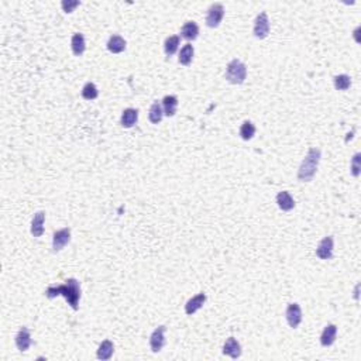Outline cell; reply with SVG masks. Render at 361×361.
I'll list each match as a JSON object with an SVG mask.
<instances>
[{
  "label": "cell",
  "mask_w": 361,
  "mask_h": 361,
  "mask_svg": "<svg viewBox=\"0 0 361 361\" xmlns=\"http://www.w3.org/2000/svg\"><path fill=\"white\" fill-rule=\"evenodd\" d=\"M16 346L20 351H27L30 346H31V334L28 332L27 327H21L18 330V333L16 334Z\"/></svg>",
  "instance_id": "7c38bea8"
},
{
  "label": "cell",
  "mask_w": 361,
  "mask_h": 361,
  "mask_svg": "<svg viewBox=\"0 0 361 361\" xmlns=\"http://www.w3.org/2000/svg\"><path fill=\"white\" fill-rule=\"evenodd\" d=\"M205 302H206V295H205L203 292L198 293L196 296L191 298V299L186 302V305H185V313L189 315V316H192L194 313H196L202 306L205 305Z\"/></svg>",
  "instance_id": "30bf717a"
},
{
  "label": "cell",
  "mask_w": 361,
  "mask_h": 361,
  "mask_svg": "<svg viewBox=\"0 0 361 361\" xmlns=\"http://www.w3.org/2000/svg\"><path fill=\"white\" fill-rule=\"evenodd\" d=\"M336 336H337V326L336 325H327L320 336V344L323 347H329L336 342Z\"/></svg>",
  "instance_id": "4fadbf2b"
},
{
  "label": "cell",
  "mask_w": 361,
  "mask_h": 361,
  "mask_svg": "<svg viewBox=\"0 0 361 361\" xmlns=\"http://www.w3.org/2000/svg\"><path fill=\"white\" fill-rule=\"evenodd\" d=\"M255 38L264 40L270 34V18L265 12H261L254 20V30H253Z\"/></svg>",
  "instance_id": "277c9868"
},
{
  "label": "cell",
  "mask_w": 361,
  "mask_h": 361,
  "mask_svg": "<svg viewBox=\"0 0 361 361\" xmlns=\"http://www.w3.org/2000/svg\"><path fill=\"white\" fill-rule=\"evenodd\" d=\"M194 54H195L194 45H191V44H185V45L180 48V56H178V61H180V65H185V67L191 65L192 59H194Z\"/></svg>",
  "instance_id": "7402d4cb"
},
{
  "label": "cell",
  "mask_w": 361,
  "mask_h": 361,
  "mask_svg": "<svg viewBox=\"0 0 361 361\" xmlns=\"http://www.w3.org/2000/svg\"><path fill=\"white\" fill-rule=\"evenodd\" d=\"M254 134H255V126L253 125L251 122H249V120H246L240 127V137L246 140V141H249V140L254 137Z\"/></svg>",
  "instance_id": "d4e9b609"
},
{
  "label": "cell",
  "mask_w": 361,
  "mask_h": 361,
  "mask_svg": "<svg viewBox=\"0 0 361 361\" xmlns=\"http://www.w3.org/2000/svg\"><path fill=\"white\" fill-rule=\"evenodd\" d=\"M350 86H351V78L348 75L342 73L334 76V88L337 90H347Z\"/></svg>",
  "instance_id": "484cf974"
},
{
  "label": "cell",
  "mask_w": 361,
  "mask_h": 361,
  "mask_svg": "<svg viewBox=\"0 0 361 361\" xmlns=\"http://www.w3.org/2000/svg\"><path fill=\"white\" fill-rule=\"evenodd\" d=\"M277 203L278 208L281 209L282 212H289L295 208V200L291 196V194L288 191H282L277 195Z\"/></svg>",
  "instance_id": "e0dca14e"
},
{
  "label": "cell",
  "mask_w": 361,
  "mask_h": 361,
  "mask_svg": "<svg viewBox=\"0 0 361 361\" xmlns=\"http://www.w3.org/2000/svg\"><path fill=\"white\" fill-rule=\"evenodd\" d=\"M164 117V110H162V105L157 100L154 102L150 108V111H148V119L153 125H158Z\"/></svg>",
  "instance_id": "603a6c76"
},
{
  "label": "cell",
  "mask_w": 361,
  "mask_h": 361,
  "mask_svg": "<svg viewBox=\"0 0 361 361\" xmlns=\"http://www.w3.org/2000/svg\"><path fill=\"white\" fill-rule=\"evenodd\" d=\"M199 36V26L195 21H186L180 28V37L186 41H194Z\"/></svg>",
  "instance_id": "5bb4252c"
},
{
  "label": "cell",
  "mask_w": 361,
  "mask_h": 361,
  "mask_svg": "<svg viewBox=\"0 0 361 361\" xmlns=\"http://www.w3.org/2000/svg\"><path fill=\"white\" fill-rule=\"evenodd\" d=\"M137 120H139V111H137V109L128 108V109H126V110L122 113V120H120V123H122V126L126 127V128H130V127H133V126L137 123Z\"/></svg>",
  "instance_id": "44dd1931"
},
{
  "label": "cell",
  "mask_w": 361,
  "mask_h": 361,
  "mask_svg": "<svg viewBox=\"0 0 361 361\" xmlns=\"http://www.w3.org/2000/svg\"><path fill=\"white\" fill-rule=\"evenodd\" d=\"M99 96V90H97L96 85L92 84V82H88L85 84L82 88V97L85 100H95Z\"/></svg>",
  "instance_id": "4316f807"
},
{
  "label": "cell",
  "mask_w": 361,
  "mask_h": 361,
  "mask_svg": "<svg viewBox=\"0 0 361 361\" xmlns=\"http://www.w3.org/2000/svg\"><path fill=\"white\" fill-rule=\"evenodd\" d=\"M81 4V1H78V0H75V1H71V0H64L62 3H61V6H62V9H64V12L65 13H72L73 12V9L75 7H78Z\"/></svg>",
  "instance_id": "f1b7e54d"
},
{
  "label": "cell",
  "mask_w": 361,
  "mask_h": 361,
  "mask_svg": "<svg viewBox=\"0 0 361 361\" xmlns=\"http://www.w3.org/2000/svg\"><path fill=\"white\" fill-rule=\"evenodd\" d=\"M224 17V7L222 3H213L209 7L208 14H206V26L210 28L219 27Z\"/></svg>",
  "instance_id": "5b68a950"
},
{
  "label": "cell",
  "mask_w": 361,
  "mask_h": 361,
  "mask_svg": "<svg viewBox=\"0 0 361 361\" xmlns=\"http://www.w3.org/2000/svg\"><path fill=\"white\" fill-rule=\"evenodd\" d=\"M359 288H360V285H357V287H356V295H354V298H356V299H359Z\"/></svg>",
  "instance_id": "f546056e"
},
{
  "label": "cell",
  "mask_w": 361,
  "mask_h": 361,
  "mask_svg": "<svg viewBox=\"0 0 361 361\" xmlns=\"http://www.w3.org/2000/svg\"><path fill=\"white\" fill-rule=\"evenodd\" d=\"M223 354H224V356H229V357H232V359H235V360L241 356V346H240V343L237 342V339H235V337H229V339L226 340V343H224V346H223Z\"/></svg>",
  "instance_id": "8fae6325"
},
{
  "label": "cell",
  "mask_w": 361,
  "mask_h": 361,
  "mask_svg": "<svg viewBox=\"0 0 361 361\" xmlns=\"http://www.w3.org/2000/svg\"><path fill=\"white\" fill-rule=\"evenodd\" d=\"M247 78V67L240 61L233 59L226 68V79L233 85H241Z\"/></svg>",
  "instance_id": "3957f363"
},
{
  "label": "cell",
  "mask_w": 361,
  "mask_h": 361,
  "mask_svg": "<svg viewBox=\"0 0 361 361\" xmlns=\"http://www.w3.org/2000/svg\"><path fill=\"white\" fill-rule=\"evenodd\" d=\"M333 237H325L319 243L318 249H316V255L319 257L320 260H332V257H333Z\"/></svg>",
  "instance_id": "9c48e42d"
},
{
  "label": "cell",
  "mask_w": 361,
  "mask_h": 361,
  "mask_svg": "<svg viewBox=\"0 0 361 361\" xmlns=\"http://www.w3.org/2000/svg\"><path fill=\"white\" fill-rule=\"evenodd\" d=\"M71 241V229L70 227H64L61 230H58L53 236V250L58 253L61 251L68 243Z\"/></svg>",
  "instance_id": "ba28073f"
},
{
  "label": "cell",
  "mask_w": 361,
  "mask_h": 361,
  "mask_svg": "<svg viewBox=\"0 0 361 361\" xmlns=\"http://www.w3.org/2000/svg\"><path fill=\"white\" fill-rule=\"evenodd\" d=\"M165 346V326H158L150 336V347L153 353H160Z\"/></svg>",
  "instance_id": "8992f818"
},
{
  "label": "cell",
  "mask_w": 361,
  "mask_h": 361,
  "mask_svg": "<svg viewBox=\"0 0 361 361\" xmlns=\"http://www.w3.org/2000/svg\"><path fill=\"white\" fill-rule=\"evenodd\" d=\"M106 45H108V50L110 51L111 54H120V53H123L126 50L127 42H126V40L122 36L114 34V36H111L110 38H109V41H108Z\"/></svg>",
  "instance_id": "2e32d148"
},
{
  "label": "cell",
  "mask_w": 361,
  "mask_h": 361,
  "mask_svg": "<svg viewBox=\"0 0 361 361\" xmlns=\"http://www.w3.org/2000/svg\"><path fill=\"white\" fill-rule=\"evenodd\" d=\"M44 220H45V212H37L31 220V235L34 237H41L44 235Z\"/></svg>",
  "instance_id": "9a60e30c"
},
{
  "label": "cell",
  "mask_w": 361,
  "mask_h": 361,
  "mask_svg": "<svg viewBox=\"0 0 361 361\" xmlns=\"http://www.w3.org/2000/svg\"><path fill=\"white\" fill-rule=\"evenodd\" d=\"M59 295H62L68 301V304H70L73 310H78L79 299H81V284H79V281L75 279V278H70L62 285L48 287V289L45 292V296L48 299H54Z\"/></svg>",
  "instance_id": "6da1fadb"
},
{
  "label": "cell",
  "mask_w": 361,
  "mask_h": 361,
  "mask_svg": "<svg viewBox=\"0 0 361 361\" xmlns=\"http://www.w3.org/2000/svg\"><path fill=\"white\" fill-rule=\"evenodd\" d=\"M162 110L164 114L168 117H172L175 116L177 113V108H178V97L174 96V95H167V96L162 99Z\"/></svg>",
  "instance_id": "d6986e66"
},
{
  "label": "cell",
  "mask_w": 361,
  "mask_h": 361,
  "mask_svg": "<svg viewBox=\"0 0 361 361\" xmlns=\"http://www.w3.org/2000/svg\"><path fill=\"white\" fill-rule=\"evenodd\" d=\"M113 353H114V344H113V342H110V340H105V342L100 343V346L97 348L96 356L99 360L106 361L110 360Z\"/></svg>",
  "instance_id": "ffe728a7"
},
{
  "label": "cell",
  "mask_w": 361,
  "mask_h": 361,
  "mask_svg": "<svg viewBox=\"0 0 361 361\" xmlns=\"http://www.w3.org/2000/svg\"><path fill=\"white\" fill-rule=\"evenodd\" d=\"M320 155H322V151L319 148H316V147L309 148L301 167L298 169V180L301 182H310L313 180V177L318 171V167H319Z\"/></svg>",
  "instance_id": "7a4b0ae2"
},
{
  "label": "cell",
  "mask_w": 361,
  "mask_h": 361,
  "mask_svg": "<svg viewBox=\"0 0 361 361\" xmlns=\"http://www.w3.org/2000/svg\"><path fill=\"white\" fill-rule=\"evenodd\" d=\"M180 44V36H169L167 37V40L164 42V51H165V55L172 56L177 51H178V47Z\"/></svg>",
  "instance_id": "cb8c5ba5"
},
{
  "label": "cell",
  "mask_w": 361,
  "mask_h": 361,
  "mask_svg": "<svg viewBox=\"0 0 361 361\" xmlns=\"http://www.w3.org/2000/svg\"><path fill=\"white\" fill-rule=\"evenodd\" d=\"M351 175L353 177H359L360 175V169H361V154L360 153H356L354 154V157H353V160H351Z\"/></svg>",
  "instance_id": "83f0119b"
},
{
  "label": "cell",
  "mask_w": 361,
  "mask_h": 361,
  "mask_svg": "<svg viewBox=\"0 0 361 361\" xmlns=\"http://www.w3.org/2000/svg\"><path fill=\"white\" fill-rule=\"evenodd\" d=\"M285 318L292 329H296L302 322V309L298 304H289L285 310Z\"/></svg>",
  "instance_id": "52a82bcc"
},
{
  "label": "cell",
  "mask_w": 361,
  "mask_h": 361,
  "mask_svg": "<svg viewBox=\"0 0 361 361\" xmlns=\"http://www.w3.org/2000/svg\"><path fill=\"white\" fill-rule=\"evenodd\" d=\"M71 48L73 55L81 56L86 50V44H85V37L81 33H75L71 38Z\"/></svg>",
  "instance_id": "ac0fdd59"
}]
</instances>
